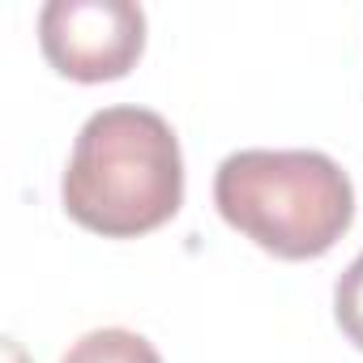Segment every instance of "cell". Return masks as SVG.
Masks as SVG:
<instances>
[{"label":"cell","mask_w":363,"mask_h":363,"mask_svg":"<svg viewBox=\"0 0 363 363\" xmlns=\"http://www.w3.org/2000/svg\"><path fill=\"white\" fill-rule=\"evenodd\" d=\"M60 201L77 227L103 240L158 231L184 206V154L175 128L133 103L94 111L73 141Z\"/></svg>","instance_id":"cell-1"},{"label":"cell","mask_w":363,"mask_h":363,"mask_svg":"<svg viewBox=\"0 0 363 363\" xmlns=\"http://www.w3.org/2000/svg\"><path fill=\"white\" fill-rule=\"evenodd\" d=\"M231 231L278 261L325 257L354 223V184L320 150H235L214 171Z\"/></svg>","instance_id":"cell-2"},{"label":"cell","mask_w":363,"mask_h":363,"mask_svg":"<svg viewBox=\"0 0 363 363\" xmlns=\"http://www.w3.org/2000/svg\"><path fill=\"white\" fill-rule=\"evenodd\" d=\"M39 48L69 82H120L145 52V13L133 0H48L39 9Z\"/></svg>","instance_id":"cell-3"},{"label":"cell","mask_w":363,"mask_h":363,"mask_svg":"<svg viewBox=\"0 0 363 363\" xmlns=\"http://www.w3.org/2000/svg\"><path fill=\"white\" fill-rule=\"evenodd\" d=\"M60 363H162V354L154 350L150 337L133 333V329H90L82 333Z\"/></svg>","instance_id":"cell-4"},{"label":"cell","mask_w":363,"mask_h":363,"mask_svg":"<svg viewBox=\"0 0 363 363\" xmlns=\"http://www.w3.org/2000/svg\"><path fill=\"white\" fill-rule=\"evenodd\" d=\"M333 320L342 329V337L363 350V252L342 269L337 286H333Z\"/></svg>","instance_id":"cell-5"}]
</instances>
